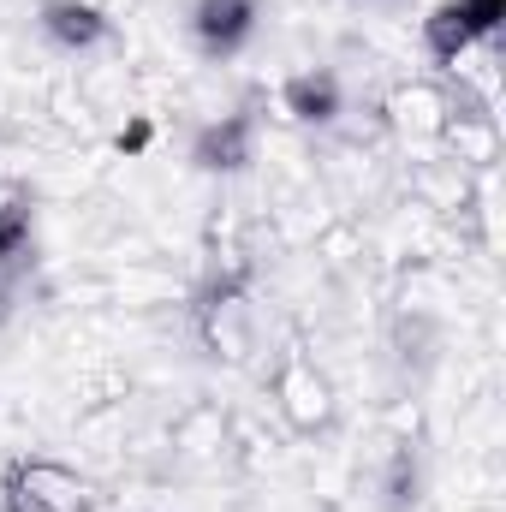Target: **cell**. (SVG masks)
Masks as SVG:
<instances>
[{"label":"cell","instance_id":"6da1fadb","mask_svg":"<svg viewBox=\"0 0 506 512\" xmlns=\"http://www.w3.org/2000/svg\"><path fill=\"white\" fill-rule=\"evenodd\" d=\"M0 512H96V489L54 453H18L0 471Z\"/></svg>","mask_w":506,"mask_h":512},{"label":"cell","instance_id":"7a4b0ae2","mask_svg":"<svg viewBox=\"0 0 506 512\" xmlns=\"http://www.w3.org/2000/svg\"><path fill=\"white\" fill-rule=\"evenodd\" d=\"M197 334L215 358H245L256 346V292H251V274H221L203 286L197 298Z\"/></svg>","mask_w":506,"mask_h":512},{"label":"cell","instance_id":"3957f363","mask_svg":"<svg viewBox=\"0 0 506 512\" xmlns=\"http://www.w3.org/2000/svg\"><path fill=\"white\" fill-rule=\"evenodd\" d=\"M185 36L203 60L227 66L262 36V0H191L185 6Z\"/></svg>","mask_w":506,"mask_h":512},{"label":"cell","instance_id":"277c9868","mask_svg":"<svg viewBox=\"0 0 506 512\" xmlns=\"http://www.w3.org/2000/svg\"><path fill=\"white\" fill-rule=\"evenodd\" d=\"M36 30H42V42H48L54 54L84 60V54L108 48L114 18H108V6H96V0H36Z\"/></svg>","mask_w":506,"mask_h":512},{"label":"cell","instance_id":"5b68a950","mask_svg":"<svg viewBox=\"0 0 506 512\" xmlns=\"http://www.w3.org/2000/svg\"><path fill=\"white\" fill-rule=\"evenodd\" d=\"M256 114L251 108H233V114H215V120H203V126L191 131V167L197 173H221V179H233V173H245L256 161Z\"/></svg>","mask_w":506,"mask_h":512},{"label":"cell","instance_id":"8992f818","mask_svg":"<svg viewBox=\"0 0 506 512\" xmlns=\"http://www.w3.org/2000/svg\"><path fill=\"white\" fill-rule=\"evenodd\" d=\"M280 108H286V120H298V126H334V120L346 114V84H340V72H328V66H304V72L280 78Z\"/></svg>","mask_w":506,"mask_h":512},{"label":"cell","instance_id":"52a82bcc","mask_svg":"<svg viewBox=\"0 0 506 512\" xmlns=\"http://www.w3.org/2000/svg\"><path fill=\"white\" fill-rule=\"evenodd\" d=\"M274 393H280V411L292 417V429H322L328 411H334V387L322 382V370L304 364V358H286V364H280Z\"/></svg>","mask_w":506,"mask_h":512},{"label":"cell","instance_id":"ba28073f","mask_svg":"<svg viewBox=\"0 0 506 512\" xmlns=\"http://www.w3.org/2000/svg\"><path fill=\"white\" fill-rule=\"evenodd\" d=\"M501 6L506 0H453V12H459L483 42H495V30H501Z\"/></svg>","mask_w":506,"mask_h":512},{"label":"cell","instance_id":"9c48e42d","mask_svg":"<svg viewBox=\"0 0 506 512\" xmlns=\"http://www.w3.org/2000/svg\"><path fill=\"white\" fill-rule=\"evenodd\" d=\"M364 6H393V0H364Z\"/></svg>","mask_w":506,"mask_h":512}]
</instances>
